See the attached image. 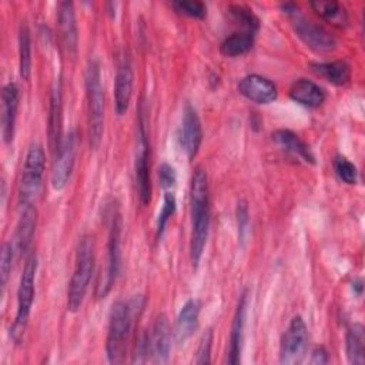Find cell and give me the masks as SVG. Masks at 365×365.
<instances>
[{
    "mask_svg": "<svg viewBox=\"0 0 365 365\" xmlns=\"http://www.w3.org/2000/svg\"><path fill=\"white\" fill-rule=\"evenodd\" d=\"M44 168H46L44 148L41 144L33 143L27 150L20 182H19V205L20 207L33 204L41 187Z\"/></svg>",
    "mask_w": 365,
    "mask_h": 365,
    "instance_id": "7",
    "label": "cell"
},
{
    "mask_svg": "<svg viewBox=\"0 0 365 365\" xmlns=\"http://www.w3.org/2000/svg\"><path fill=\"white\" fill-rule=\"evenodd\" d=\"M190 205H191V238H190V257L192 267L197 268L207 244L211 208H210V190L207 173L202 167H197L190 191Z\"/></svg>",
    "mask_w": 365,
    "mask_h": 365,
    "instance_id": "1",
    "label": "cell"
},
{
    "mask_svg": "<svg viewBox=\"0 0 365 365\" xmlns=\"http://www.w3.org/2000/svg\"><path fill=\"white\" fill-rule=\"evenodd\" d=\"M171 327L165 314H158L148 334L150 355L155 362H167L171 349Z\"/></svg>",
    "mask_w": 365,
    "mask_h": 365,
    "instance_id": "15",
    "label": "cell"
},
{
    "mask_svg": "<svg viewBox=\"0 0 365 365\" xmlns=\"http://www.w3.org/2000/svg\"><path fill=\"white\" fill-rule=\"evenodd\" d=\"M47 134L50 151L56 155L63 141V93L60 78H54L50 88Z\"/></svg>",
    "mask_w": 365,
    "mask_h": 365,
    "instance_id": "12",
    "label": "cell"
},
{
    "mask_svg": "<svg viewBox=\"0 0 365 365\" xmlns=\"http://www.w3.org/2000/svg\"><path fill=\"white\" fill-rule=\"evenodd\" d=\"M289 97L301 106L315 108L325 101L327 94L325 90L317 83L308 78H299L292 83L289 88Z\"/></svg>",
    "mask_w": 365,
    "mask_h": 365,
    "instance_id": "22",
    "label": "cell"
},
{
    "mask_svg": "<svg viewBox=\"0 0 365 365\" xmlns=\"http://www.w3.org/2000/svg\"><path fill=\"white\" fill-rule=\"evenodd\" d=\"M282 11L291 17V24L297 36L312 50L318 53H327L335 48V37L325 30L322 26L308 20L299 13V9L295 3H285L281 6Z\"/></svg>",
    "mask_w": 365,
    "mask_h": 365,
    "instance_id": "6",
    "label": "cell"
},
{
    "mask_svg": "<svg viewBox=\"0 0 365 365\" xmlns=\"http://www.w3.org/2000/svg\"><path fill=\"white\" fill-rule=\"evenodd\" d=\"M94 271V242L90 235L78 240L74 259V269L67 289V309L77 312L84 301L90 279Z\"/></svg>",
    "mask_w": 365,
    "mask_h": 365,
    "instance_id": "4",
    "label": "cell"
},
{
    "mask_svg": "<svg viewBox=\"0 0 365 365\" xmlns=\"http://www.w3.org/2000/svg\"><path fill=\"white\" fill-rule=\"evenodd\" d=\"M230 13L232 14V17L241 23L242 29L251 33H257L259 29V20L258 17L252 13V10H250L245 6H240V4H234L230 7Z\"/></svg>",
    "mask_w": 365,
    "mask_h": 365,
    "instance_id": "29",
    "label": "cell"
},
{
    "mask_svg": "<svg viewBox=\"0 0 365 365\" xmlns=\"http://www.w3.org/2000/svg\"><path fill=\"white\" fill-rule=\"evenodd\" d=\"M254 37H255V33H251L247 30L235 31L222 40L220 46V51L225 57L242 56L252 48Z\"/></svg>",
    "mask_w": 365,
    "mask_h": 365,
    "instance_id": "26",
    "label": "cell"
},
{
    "mask_svg": "<svg viewBox=\"0 0 365 365\" xmlns=\"http://www.w3.org/2000/svg\"><path fill=\"white\" fill-rule=\"evenodd\" d=\"M173 7L175 9V11L190 17H195V19H202L207 14V6L202 1L178 0L173 3Z\"/></svg>",
    "mask_w": 365,
    "mask_h": 365,
    "instance_id": "32",
    "label": "cell"
},
{
    "mask_svg": "<svg viewBox=\"0 0 365 365\" xmlns=\"http://www.w3.org/2000/svg\"><path fill=\"white\" fill-rule=\"evenodd\" d=\"M158 181L160 185L165 190V191H171V188L175 185L177 182V173L175 168L168 164V163H163L158 167Z\"/></svg>",
    "mask_w": 365,
    "mask_h": 365,
    "instance_id": "35",
    "label": "cell"
},
{
    "mask_svg": "<svg viewBox=\"0 0 365 365\" xmlns=\"http://www.w3.org/2000/svg\"><path fill=\"white\" fill-rule=\"evenodd\" d=\"M143 304L144 299L141 295H135L128 301L118 299L113 304L108 317V331L106 341V352L110 362L121 364L124 361L133 321L137 312L143 308Z\"/></svg>",
    "mask_w": 365,
    "mask_h": 365,
    "instance_id": "2",
    "label": "cell"
},
{
    "mask_svg": "<svg viewBox=\"0 0 365 365\" xmlns=\"http://www.w3.org/2000/svg\"><path fill=\"white\" fill-rule=\"evenodd\" d=\"M312 71L334 86H345L351 80V67L344 60L311 63Z\"/></svg>",
    "mask_w": 365,
    "mask_h": 365,
    "instance_id": "23",
    "label": "cell"
},
{
    "mask_svg": "<svg viewBox=\"0 0 365 365\" xmlns=\"http://www.w3.org/2000/svg\"><path fill=\"white\" fill-rule=\"evenodd\" d=\"M133 81L134 73L128 60L123 61L117 67L114 80V107L118 115H124L128 110L131 96H133Z\"/></svg>",
    "mask_w": 365,
    "mask_h": 365,
    "instance_id": "18",
    "label": "cell"
},
{
    "mask_svg": "<svg viewBox=\"0 0 365 365\" xmlns=\"http://www.w3.org/2000/svg\"><path fill=\"white\" fill-rule=\"evenodd\" d=\"M36 221H37V212L33 204L20 207V217H19L16 234L11 240L16 255L21 257L29 250L36 231Z\"/></svg>",
    "mask_w": 365,
    "mask_h": 365,
    "instance_id": "20",
    "label": "cell"
},
{
    "mask_svg": "<svg viewBox=\"0 0 365 365\" xmlns=\"http://www.w3.org/2000/svg\"><path fill=\"white\" fill-rule=\"evenodd\" d=\"M211 346H212V331L207 329L200 339L197 356H195L194 362L198 365L210 364L211 362Z\"/></svg>",
    "mask_w": 365,
    "mask_h": 365,
    "instance_id": "34",
    "label": "cell"
},
{
    "mask_svg": "<svg viewBox=\"0 0 365 365\" xmlns=\"http://www.w3.org/2000/svg\"><path fill=\"white\" fill-rule=\"evenodd\" d=\"M309 6L318 16H321L324 20L335 27H345L348 24V13L345 7L338 1L317 0L311 1Z\"/></svg>",
    "mask_w": 365,
    "mask_h": 365,
    "instance_id": "27",
    "label": "cell"
},
{
    "mask_svg": "<svg viewBox=\"0 0 365 365\" xmlns=\"http://www.w3.org/2000/svg\"><path fill=\"white\" fill-rule=\"evenodd\" d=\"M334 170L336 177L345 184H355L358 180L356 167L344 155H336L334 158Z\"/></svg>",
    "mask_w": 365,
    "mask_h": 365,
    "instance_id": "31",
    "label": "cell"
},
{
    "mask_svg": "<svg viewBox=\"0 0 365 365\" xmlns=\"http://www.w3.org/2000/svg\"><path fill=\"white\" fill-rule=\"evenodd\" d=\"M16 251H14V245L11 241L6 242L3 245L1 250V259H0V278H1V289L4 291L9 275L11 272V267H13V259H14Z\"/></svg>",
    "mask_w": 365,
    "mask_h": 365,
    "instance_id": "33",
    "label": "cell"
},
{
    "mask_svg": "<svg viewBox=\"0 0 365 365\" xmlns=\"http://www.w3.org/2000/svg\"><path fill=\"white\" fill-rule=\"evenodd\" d=\"M1 135L4 143H11L16 131V120L19 110V87L16 83H7L1 91Z\"/></svg>",
    "mask_w": 365,
    "mask_h": 365,
    "instance_id": "19",
    "label": "cell"
},
{
    "mask_svg": "<svg viewBox=\"0 0 365 365\" xmlns=\"http://www.w3.org/2000/svg\"><path fill=\"white\" fill-rule=\"evenodd\" d=\"M202 141V125L197 110L187 103L180 127V144L188 158H194Z\"/></svg>",
    "mask_w": 365,
    "mask_h": 365,
    "instance_id": "13",
    "label": "cell"
},
{
    "mask_svg": "<svg viewBox=\"0 0 365 365\" xmlns=\"http://www.w3.org/2000/svg\"><path fill=\"white\" fill-rule=\"evenodd\" d=\"M200 318V301L195 298L188 299L180 309L175 325L173 328V336L177 344H184L197 329Z\"/></svg>",
    "mask_w": 365,
    "mask_h": 365,
    "instance_id": "21",
    "label": "cell"
},
{
    "mask_svg": "<svg viewBox=\"0 0 365 365\" xmlns=\"http://www.w3.org/2000/svg\"><path fill=\"white\" fill-rule=\"evenodd\" d=\"M345 351L349 364H365V329L362 324H354L348 328L345 336Z\"/></svg>",
    "mask_w": 365,
    "mask_h": 365,
    "instance_id": "25",
    "label": "cell"
},
{
    "mask_svg": "<svg viewBox=\"0 0 365 365\" xmlns=\"http://www.w3.org/2000/svg\"><path fill=\"white\" fill-rule=\"evenodd\" d=\"M36 272H37V257L34 252H30L24 259V267L20 277V284L17 288V309L16 318L11 325L10 334L13 339L19 341L24 332L33 301H34V282H36Z\"/></svg>",
    "mask_w": 365,
    "mask_h": 365,
    "instance_id": "5",
    "label": "cell"
},
{
    "mask_svg": "<svg viewBox=\"0 0 365 365\" xmlns=\"http://www.w3.org/2000/svg\"><path fill=\"white\" fill-rule=\"evenodd\" d=\"M87 96V125L91 148H97L104 131V90L101 84V70L96 58L88 60L86 68Z\"/></svg>",
    "mask_w": 365,
    "mask_h": 365,
    "instance_id": "3",
    "label": "cell"
},
{
    "mask_svg": "<svg viewBox=\"0 0 365 365\" xmlns=\"http://www.w3.org/2000/svg\"><path fill=\"white\" fill-rule=\"evenodd\" d=\"M175 207H177V201H175L174 192L165 191L164 198H163V205H161V210L157 217V238H160L163 235L168 220L175 212Z\"/></svg>",
    "mask_w": 365,
    "mask_h": 365,
    "instance_id": "30",
    "label": "cell"
},
{
    "mask_svg": "<svg viewBox=\"0 0 365 365\" xmlns=\"http://www.w3.org/2000/svg\"><path fill=\"white\" fill-rule=\"evenodd\" d=\"M272 140L279 147H282L288 153L297 155L302 161L309 163V164H315V157L311 153L309 147L291 130H277L275 133H272Z\"/></svg>",
    "mask_w": 365,
    "mask_h": 365,
    "instance_id": "24",
    "label": "cell"
},
{
    "mask_svg": "<svg viewBox=\"0 0 365 365\" xmlns=\"http://www.w3.org/2000/svg\"><path fill=\"white\" fill-rule=\"evenodd\" d=\"M19 71L23 80H29L31 73V37L26 23L19 29Z\"/></svg>",
    "mask_w": 365,
    "mask_h": 365,
    "instance_id": "28",
    "label": "cell"
},
{
    "mask_svg": "<svg viewBox=\"0 0 365 365\" xmlns=\"http://www.w3.org/2000/svg\"><path fill=\"white\" fill-rule=\"evenodd\" d=\"M311 364H327L328 362V351L324 346H317L312 352H311Z\"/></svg>",
    "mask_w": 365,
    "mask_h": 365,
    "instance_id": "37",
    "label": "cell"
},
{
    "mask_svg": "<svg viewBox=\"0 0 365 365\" xmlns=\"http://www.w3.org/2000/svg\"><path fill=\"white\" fill-rule=\"evenodd\" d=\"M247 301L248 294L244 291L238 299L231 334H230V348L227 355V362L231 365H237L241 361V351H242V341H244V327H245V314H247Z\"/></svg>",
    "mask_w": 365,
    "mask_h": 365,
    "instance_id": "17",
    "label": "cell"
},
{
    "mask_svg": "<svg viewBox=\"0 0 365 365\" xmlns=\"http://www.w3.org/2000/svg\"><path fill=\"white\" fill-rule=\"evenodd\" d=\"M121 217L118 212L113 214L111 225L108 232V242H107V264L104 272L100 275V279L96 285V297L104 298L113 288L121 264Z\"/></svg>",
    "mask_w": 365,
    "mask_h": 365,
    "instance_id": "9",
    "label": "cell"
},
{
    "mask_svg": "<svg viewBox=\"0 0 365 365\" xmlns=\"http://www.w3.org/2000/svg\"><path fill=\"white\" fill-rule=\"evenodd\" d=\"M238 91L252 103L269 104L277 100V86L259 74H248L238 83Z\"/></svg>",
    "mask_w": 365,
    "mask_h": 365,
    "instance_id": "14",
    "label": "cell"
},
{
    "mask_svg": "<svg viewBox=\"0 0 365 365\" xmlns=\"http://www.w3.org/2000/svg\"><path fill=\"white\" fill-rule=\"evenodd\" d=\"M57 24H58V33H60L63 47L67 50L68 54L74 56L77 53V46H78V30H77L74 4L71 1L58 3Z\"/></svg>",
    "mask_w": 365,
    "mask_h": 365,
    "instance_id": "16",
    "label": "cell"
},
{
    "mask_svg": "<svg viewBox=\"0 0 365 365\" xmlns=\"http://www.w3.org/2000/svg\"><path fill=\"white\" fill-rule=\"evenodd\" d=\"M237 221H238V234H240V240L244 241L245 238V232H247V227L250 222V212H248V205L244 200H241L237 205Z\"/></svg>",
    "mask_w": 365,
    "mask_h": 365,
    "instance_id": "36",
    "label": "cell"
},
{
    "mask_svg": "<svg viewBox=\"0 0 365 365\" xmlns=\"http://www.w3.org/2000/svg\"><path fill=\"white\" fill-rule=\"evenodd\" d=\"M135 182L138 190V198L143 205H147L151 200V180H150V144L147 131V118L143 106L138 110L137 120V145H135Z\"/></svg>",
    "mask_w": 365,
    "mask_h": 365,
    "instance_id": "8",
    "label": "cell"
},
{
    "mask_svg": "<svg viewBox=\"0 0 365 365\" xmlns=\"http://www.w3.org/2000/svg\"><path fill=\"white\" fill-rule=\"evenodd\" d=\"M76 134L70 133L63 138L61 145L54 155V163L51 168V187L57 191L63 190L70 180L74 161H76Z\"/></svg>",
    "mask_w": 365,
    "mask_h": 365,
    "instance_id": "11",
    "label": "cell"
},
{
    "mask_svg": "<svg viewBox=\"0 0 365 365\" xmlns=\"http://www.w3.org/2000/svg\"><path fill=\"white\" fill-rule=\"evenodd\" d=\"M308 345V328L301 315L292 317L287 331L284 332L279 344V362L281 364H298Z\"/></svg>",
    "mask_w": 365,
    "mask_h": 365,
    "instance_id": "10",
    "label": "cell"
}]
</instances>
